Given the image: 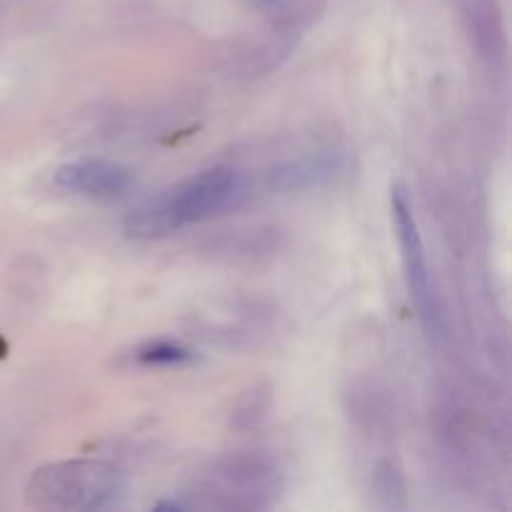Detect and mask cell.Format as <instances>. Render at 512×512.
<instances>
[{
    "mask_svg": "<svg viewBox=\"0 0 512 512\" xmlns=\"http://www.w3.org/2000/svg\"><path fill=\"white\" fill-rule=\"evenodd\" d=\"M245 195V175L230 165H215L140 203L125 220V233L133 240L168 238L188 225L238 208Z\"/></svg>",
    "mask_w": 512,
    "mask_h": 512,
    "instance_id": "1",
    "label": "cell"
},
{
    "mask_svg": "<svg viewBox=\"0 0 512 512\" xmlns=\"http://www.w3.org/2000/svg\"><path fill=\"white\" fill-rule=\"evenodd\" d=\"M120 473L100 460H63L40 468L28 483V503L43 510H95L120 493Z\"/></svg>",
    "mask_w": 512,
    "mask_h": 512,
    "instance_id": "2",
    "label": "cell"
},
{
    "mask_svg": "<svg viewBox=\"0 0 512 512\" xmlns=\"http://www.w3.org/2000/svg\"><path fill=\"white\" fill-rule=\"evenodd\" d=\"M393 223H395V235H398L400 243V258H403V270H405V283H408L410 300L418 308L420 318L425 323H430V315H433V288H430V270H428V258H425V245L420 238L418 220H415L413 208H410L408 198L400 188L393 190Z\"/></svg>",
    "mask_w": 512,
    "mask_h": 512,
    "instance_id": "3",
    "label": "cell"
},
{
    "mask_svg": "<svg viewBox=\"0 0 512 512\" xmlns=\"http://www.w3.org/2000/svg\"><path fill=\"white\" fill-rule=\"evenodd\" d=\"M55 185L85 198H118L133 185L125 165L113 160H73L55 170Z\"/></svg>",
    "mask_w": 512,
    "mask_h": 512,
    "instance_id": "4",
    "label": "cell"
},
{
    "mask_svg": "<svg viewBox=\"0 0 512 512\" xmlns=\"http://www.w3.org/2000/svg\"><path fill=\"white\" fill-rule=\"evenodd\" d=\"M340 170L338 155H310V158L293 160V163L278 165L270 170V185L278 190H303L313 188V185L325 183V180L335 178Z\"/></svg>",
    "mask_w": 512,
    "mask_h": 512,
    "instance_id": "5",
    "label": "cell"
},
{
    "mask_svg": "<svg viewBox=\"0 0 512 512\" xmlns=\"http://www.w3.org/2000/svg\"><path fill=\"white\" fill-rule=\"evenodd\" d=\"M138 360L145 365H180L190 363L193 353L178 343H165V340H160V343H150L145 348H140Z\"/></svg>",
    "mask_w": 512,
    "mask_h": 512,
    "instance_id": "6",
    "label": "cell"
}]
</instances>
